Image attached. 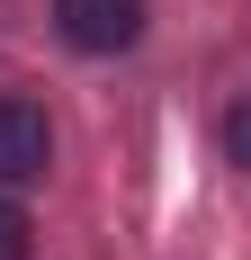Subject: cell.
Instances as JSON below:
<instances>
[{"mask_svg": "<svg viewBox=\"0 0 251 260\" xmlns=\"http://www.w3.org/2000/svg\"><path fill=\"white\" fill-rule=\"evenodd\" d=\"M54 18L81 54H125L144 36V0H54Z\"/></svg>", "mask_w": 251, "mask_h": 260, "instance_id": "obj_1", "label": "cell"}, {"mask_svg": "<svg viewBox=\"0 0 251 260\" xmlns=\"http://www.w3.org/2000/svg\"><path fill=\"white\" fill-rule=\"evenodd\" d=\"M45 161H54L45 108H36V99H0V180H9V188H18V180H45Z\"/></svg>", "mask_w": 251, "mask_h": 260, "instance_id": "obj_2", "label": "cell"}, {"mask_svg": "<svg viewBox=\"0 0 251 260\" xmlns=\"http://www.w3.org/2000/svg\"><path fill=\"white\" fill-rule=\"evenodd\" d=\"M225 161L251 180V99H242V108H225Z\"/></svg>", "mask_w": 251, "mask_h": 260, "instance_id": "obj_3", "label": "cell"}, {"mask_svg": "<svg viewBox=\"0 0 251 260\" xmlns=\"http://www.w3.org/2000/svg\"><path fill=\"white\" fill-rule=\"evenodd\" d=\"M27 242H36V234H27V207L0 198V260H27Z\"/></svg>", "mask_w": 251, "mask_h": 260, "instance_id": "obj_4", "label": "cell"}]
</instances>
